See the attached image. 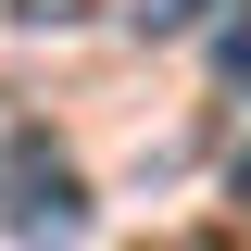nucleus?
<instances>
[{
	"instance_id": "20e7f679",
	"label": "nucleus",
	"mask_w": 251,
	"mask_h": 251,
	"mask_svg": "<svg viewBox=\"0 0 251 251\" xmlns=\"http://www.w3.org/2000/svg\"><path fill=\"white\" fill-rule=\"evenodd\" d=\"M214 63H226V88H251V13H239L226 38H214Z\"/></svg>"
},
{
	"instance_id": "f257e3e1",
	"label": "nucleus",
	"mask_w": 251,
	"mask_h": 251,
	"mask_svg": "<svg viewBox=\"0 0 251 251\" xmlns=\"http://www.w3.org/2000/svg\"><path fill=\"white\" fill-rule=\"evenodd\" d=\"M0 214L25 251H75L88 239V176L50 151V138H0Z\"/></svg>"
},
{
	"instance_id": "f03ea898",
	"label": "nucleus",
	"mask_w": 251,
	"mask_h": 251,
	"mask_svg": "<svg viewBox=\"0 0 251 251\" xmlns=\"http://www.w3.org/2000/svg\"><path fill=\"white\" fill-rule=\"evenodd\" d=\"M13 13H25V25H38V38H50V25H88L100 0H13Z\"/></svg>"
},
{
	"instance_id": "7ed1b4c3",
	"label": "nucleus",
	"mask_w": 251,
	"mask_h": 251,
	"mask_svg": "<svg viewBox=\"0 0 251 251\" xmlns=\"http://www.w3.org/2000/svg\"><path fill=\"white\" fill-rule=\"evenodd\" d=\"M176 25H201V0H138V38H176Z\"/></svg>"
},
{
	"instance_id": "39448f33",
	"label": "nucleus",
	"mask_w": 251,
	"mask_h": 251,
	"mask_svg": "<svg viewBox=\"0 0 251 251\" xmlns=\"http://www.w3.org/2000/svg\"><path fill=\"white\" fill-rule=\"evenodd\" d=\"M239 201H251V151H239Z\"/></svg>"
}]
</instances>
